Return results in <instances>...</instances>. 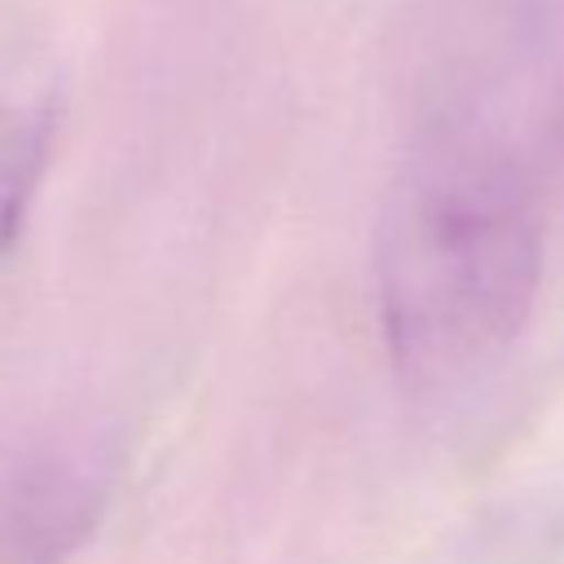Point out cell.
Here are the masks:
<instances>
[{
    "instance_id": "277c9868",
    "label": "cell",
    "mask_w": 564,
    "mask_h": 564,
    "mask_svg": "<svg viewBox=\"0 0 564 564\" xmlns=\"http://www.w3.org/2000/svg\"><path fill=\"white\" fill-rule=\"evenodd\" d=\"M564 551V476L529 489L480 538L471 564H555Z\"/></svg>"
},
{
    "instance_id": "7a4b0ae2",
    "label": "cell",
    "mask_w": 564,
    "mask_h": 564,
    "mask_svg": "<svg viewBox=\"0 0 564 564\" xmlns=\"http://www.w3.org/2000/svg\"><path fill=\"white\" fill-rule=\"evenodd\" d=\"M119 449L106 436H53L0 467V564H66L101 524Z\"/></svg>"
},
{
    "instance_id": "3957f363",
    "label": "cell",
    "mask_w": 564,
    "mask_h": 564,
    "mask_svg": "<svg viewBox=\"0 0 564 564\" xmlns=\"http://www.w3.org/2000/svg\"><path fill=\"white\" fill-rule=\"evenodd\" d=\"M62 84L44 53L18 48L0 57V256L22 229L31 194L53 150Z\"/></svg>"
},
{
    "instance_id": "6da1fadb",
    "label": "cell",
    "mask_w": 564,
    "mask_h": 564,
    "mask_svg": "<svg viewBox=\"0 0 564 564\" xmlns=\"http://www.w3.org/2000/svg\"><path fill=\"white\" fill-rule=\"evenodd\" d=\"M538 282L542 203L524 150L480 106H445L375 234V304L397 370L419 388L480 375L520 339Z\"/></svg>"
}]
</instances>
